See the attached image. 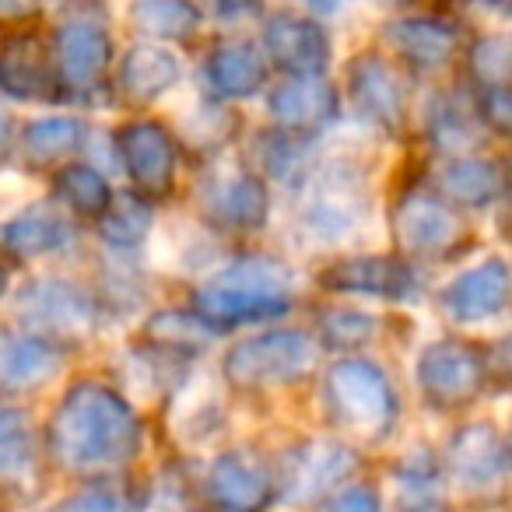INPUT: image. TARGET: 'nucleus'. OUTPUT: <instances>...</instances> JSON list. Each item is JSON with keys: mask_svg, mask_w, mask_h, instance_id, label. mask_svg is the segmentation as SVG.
I'll return each instance as SVG.
<instances>
[{"mask_svg": "<svg viewBox=\"0 0 512 512\" xmlns=\"http://www.w3.org/2000/svg\"><path fill=\"white\" fill-rule=\"evenodd\" d=\"M484 376H488L484 351L467 341H456V337L425 344L418 351V362H414V379H418L421 397L432 407H442V411L470 404L481 393Z\"/></svg>", "mask_w": 512, "mask_h": 512, "instance_id": "7", "label": "nucleus"}, {"mask_svg": "<svg viewBox=\"0 0 512 512\" xmlns=\"http://www.w3.org/2000/svg\"><path fill=\"white\" fill-rule=\"evenodd\" d=\"M53 57H57L60 85L78 95H92L106 85L113 71V39L99 18L78 11L60 22L53 36Z\"/></svg>", "mask_w": 512, "mask_h": 512, "instance_id": "10", "label": "nucleus"}, {"mask_svg": "<svg viewBox=\"0 0 512 512\" xmlns=\"http://www.w3.org/2000/svg\"><path fill=\"white\" fill-rule=\"evenodd\" d=\"M39 8V0H0V22H25Z\"/></svg>", "mask_w": 512, "mask_h": 512, "instance_id": "42", "label": "nucleus"}, {"mask_svg": "<svg viewBox=\"0 0 512 512\" xmlns=\"http://www.w3.org/2000/svg\"><path fill=\"white\" fill-rule=\"evenodd\" d=\"M4 292H8V267L0 264V299H4Z\"/></svg>", "mask_w": 512, "mask_h": 512, "instance_id": "46", "label": "nucleus"}, {"mask_svg": "<svg viewBox=\"0 0 512 512\" xmlns=\"http://www.w3.org/2000/svg\"><path fill=\"white\" fill-rule=\"evenodd\" d=\"M15 313L29 334L46 341H78L95 323L92 299L71 281H32L18 295Z\"/></svg>", "mask_w": 512, "mask_h": 512, "instance_id": "12", "label": "nucleus"}, {"mask_svg": "<svg viewBox=\"0 0 512 512\" xmlns=\"http://www.w3.org/2000/svg\"><path fill=\"white\" fill-rule=\"evenodd\" d=\"M446 467L456 488L463 491H491L509 477L512 449L509 439L491 421H470L449 435Z\"/></svg>", "mask_w": 512, "mask_h": 512, "instance_id": "13", "label": "nucleus"}, {"mask_svg": "<svg viewBox=\"0 0 512 512\" xmlns=\"http://www.w3.org/2000/svg\"><path fill=\"white\" fill-rule=\"evenodd\" d=\"M88 144V123L78 116H43V120L25 123L22 151L25 162L36 169H53L67 165V158L78 155Z\"/></svg>", "mask_w": 512, "mask_h": 512, "instance_id": "27", "label": "nucleus"}, {"mask_svg": "<svg viewBox=\"0 0 512 512\" xmlns=\"http://www.w3.org/2000/svg\"><path fill=\"white\" fill-rule=\"evenodd\" d=\"M320 355V344L306 330H264L242 337L221 358L225 379L235 386H285L309 376Z\"/></svg>", "mask_w": 512, "mask_h": 512, "instance_id": "4", "label": "nucleus"}, {"mask_svg": "<svg viewBox=\"0 0 512 512\" xmlns=\"http://www.w3.org/2000/svg\"><path fill=\"white\" fill-rule=\"evenodd\" d=\"M383 39L414 71H442L456 53V29L435 15H404L383 25Z\"/></svg>", "mask_w": 512, "mask_h": 512, "instance_id": "22", "label": "nucleus"}, {"mask_svg": "<svg viewBox=\"0 0 512 512\" xmlns=\"http://www.w3.org/2000/svg\"><path fill=\"white\" fill-rule=\"evenodd\" d=\"M477 120L495 134L512 137V85H477Z\"/></svg>", "mask_w": 512, "mask_h": 512, "instance_id": "39", "label": "nucleus"}, {"mask_svg": "<svg viewBox=\"0 0 512 512\" xmlns=\"http://www.w3.org/2000/svg\"><path fill=\"white\" fill-rule=\"evenodd\" d=\"M274 127L292 137H316L341 116V95L327 78H288L267 99Z\"/></svg>", "mask_w": 512, "mask_h": 512, "instance_id": "18", "label": "nucleus"}, {"mask_svg": "<svg viewBox=\"0 0 512 512\" xmlns=\"http://www.w3.org/2000/svg\"><path fill=\"white\" fill-rule=\"evenodd\" d=\"M348 99L355 113L383 134H397L407 120L404 81L379 53H362L348 64Z\"/></svg>", "mask_w": 512, "mask_h": 512, "instance_id": "16", "label": "nucleus"}, {"mask_svg": "<svg viewBox=\"0 0 512 512\" xmlns=\"http://www.w3.org/2000/svg\"><path fill=\"white\" fill-rule=\"evenodd\" d=\"M204 484L207 498L221 512H267V505L278 498V481L267 470V463L246 449H228L214 456Z\"/></svg>", "mask_w": 512, "mask_h": 512, "instance_id": "17", "label": "nucleus"}, {"mask_svg": "<svg viewBox=\"0 0 512 512\" xmlns=\"http://www.w3.org/2000/svg\"><path fill=\"white\" fill-rule=\"evenodd\" d=\"M53 46L39 32H8L0 39V95L18 102H53L60 95Z\"/></svg>", "mask_w": 512, "mask_h": 512, "instance_id": "14", "label": "nucleus"}, {"mask_svg": "<svg viewBox=\"0 0 512 512\" xmlns=\"http://www.w3.org/2000/svg\"><path fill=\"white\" fill-rule=\"evenodd\" d=\"M130 25L151 43H183L200 29V8L193 0H134Z\"/></svg>", "mask_w": 512, "mask_h": 512, "instance_id": "30", "label": "nucleus"}, {"mask_svg": "<svg viewBox=\"0 0 512 512\" xmlns=\"http://www.w3.org/2000/svg\"><path fill=\"white\" fill-rule=\"evenodd\" d=\"M183 78V64L165 43H151L141 39L120 57L116 67V88L123 99L137 102V106H151V102L165 99Z\"/></svg>", "mask_w": 512, "mask_h": 512, "instance_id": "21", "label": "nucleus"}, {"mask_svg": "<svg viewBox=\"0 0 512 512\" xmlns=\"http://www.w3.org/2000/svg\"><path fill=\"white\" fill-rule=\"evenodd\" d=\"M477 130H481V120H477V113L463 106V102H456L453 95H435V99L428 102L425 134H428V141H432L439 151L474 148Z\"/></svg>", "mask_w": 512, "mask_h": 512, "instance_id": "31", "label": "nucleus"}, {"mask_svg": "<svg viewBox=\"0 0 512 512\" xmlns=\"http://www.w3.org/2000/svg\"><path fill=\"white\" fill-rule=\"evenodd\" d=\"M60 348L36 334H4L0 330V390H39L60 372Z\"/></svg>", "mask_w": 512, "mask_h": 512, "instance_id": "25", "label": "nucleus"}, {"mask_svg": "<svg viewBox=\"0 0 512 512\" xmlns=\"http://www.w3.org/2000/svg\"><path fill=\"white\" fill-rule=\"evenodd\" d=\"M323 512H383V502H379V495L372 488H348Z\"/></svg>", "mask_w": 512, "mask_h": 512, "instance_id": "41", "label": "nucleus"}, {"mask_svg": "<svg viewBox=\"0 0 512 512\" xmlns=\"http://www.w3.org/2000/svg\"><path fill=\"white\" fill-rule=\"evenodd\" d=\"M509 449H512V435H509Z\"/></svg>", "mask_w": 512, "mask_h": 512, "instance_id": "48", "label": "nucleus"}, {"mask_svg": "<svg viewBox=\"0 0 512 512\" xmlns=\"http://www.w3.org/2000/svg\"><path fill=\"white\" fill-rule=\"evenodd\" d=\"M256 141L260 144H253V162L260 176L281 179V183H302L309 165H306V148L299 144V137L274 127L256 137Z\"/></svg>", "mask_w": 512, "mask_h": 512, "instance_id": "34", "label": "nucleus"}, {"mask_svg": "<svg viewBox=\"0 0 512 512\" xmlns=\"http://www.w3.org/2000/svg\"><path fill=\"white\" fill-rule=\"evenodd\" d=\"M102 239L113 249H134L151 235V200L141 193H116L109 211L99 218Z\"/></svg>", "mask_w": 512, "mask_h": 512, "instance_id": "33", "label": "nucleus"}, {"mask_svg": "<svg viewBox=\"0 0 512 512\" xmlns=\"http://www.w3.org/2000/svg\"><path fill=\"white\" fill-rule=\"evenodd\" d=\"M320 285L337 295L407 302L418 295V274H414L411 260L397 253H358L330 260L320 271Z\"/></svg>", "mask_w": 512, "mask_h": 512, "instance_id": "11", "label": "nucleus"}, {"mask_svg": "<svg viewBox=\"0 0 512 512\" xmlns=\"http://www.w3.org/2000/svg\"><path fill=\"white\" fill-rule=\"evenodd\" d=\"M512 302V271L502 256L460 271L442 292V313L456 323H484Z\"/></svg>", "mask_w": 512, "mask_h": 512, "instance_id": "19", "label": "nucleus"}, {"mask_svg": "<svg viewBox=\"0 0 512 512\" xmlns=\"http://www.w3.org/2000/svg\"><path fill=\"white\" fill-rule=\"evenodd\" d=\"M397 512H446L442 498V470L428 449H414L393 470Z\"/></svg>", "mask_w": 512, "mask_h": 512, "instance_id": "28", "label": "nucleus"}, {"mask_svg": "<svg viewBox=\"0 0 512 512\" xmlns=\"http://www.w3.org/2000/svg\"><path fill=\"white\" fill-rule=\"evenodd\" d=\"M200 11H211L218 22H242L260 11V0H193Z\"/></svg>", "mask_w": 512, "mask_h": 512, "instance_id": "40", "label": "nucleus"}, {"mask_svg": "<svg viewBox=\"0 0 512 512\" xmlns=\"http://www.w3.org/2000/svg\"><path fill=\"white\" fill-rule=\"evenodd\" d=\"M355 470H358V456H355V449H348L344 442H334V439L309 442L306 449L292 453V460H288L285 491H281V495L292 505L316 502V498L341 488Z\"/></svg>", "mask_w": 512, "mask_h": 512, "instance_id": "20", "label": "nucleus"}, {"mask_svg": "<svg viewBox=\"0 0 512 512\" xmlns=\"http://www.w3.org/2000/svg\"><path fill=\"white\" fill-rule=\"evenodd\" d=\"M327 393L334 414L365 439H383L397 421V393L376 362L344 358L327 372Z\"/></svg>", "mask_w": 512, "mask_h": 512, "instance_id": "5", "label": "nucleus"}, {"mask_svg": "<svg viewBox=\"0 0 512 512\" xmlns=\"http://www.w3.org/2000/svg\"><path fill=\"white\" fill-rule=\"evenodd\" d=\"M379 334V320L358 309H327L320 316V341L327 348L355 351L362 344H369Z\"/></svg>", "mask_w": 512, "mask_h": 512, "instance_id": "36", "label": "nucleus"}, {"mask_svg": "<svg viewBox=\"0 0 512 512\" xmlns=\"http://www.w3.org/2000/svg\"><path fill=\"white\" fill-rule=\"evenodd\" d=\"M74 239V228L50 207H29L0 225V249H8L18 260H36L67 249Z\"/></svg>", "mask_w": 512, "mask_h": 512, "instance_id": "26", "label": "nucleus"}, {"mask_svg": "<svg viewBox=\"0 0 512 512\" xmlns=\"http://www.w3.org/2000/svg\"><path fill=\"white\" fill-rule=\"evenodd\" d=\"M393 242L404 260H442L467 235L463 218L446 204V197L407 190L393 204Z\"/></svg>", "mask_w": 512, "mask_h": 512, "instance_id": "6", "label": "nucleus"}, {"mask_svg": "<svg viewBox=\"0 0 512 512\" xmlns=\"http://www.w3.org/2000/svg\"><path fill=\"white\" fill-rule=\"evenodd\" d=\"M295 232L306 246L334 249L355 239L369 221V179L351 158H327L302 176Z\"/></svg>", "mask_w": 512, "mask_h": 512, "instance_id": "3", "label": "nucleus"}, {"mask_svg": "<svg viewBox=\"0 0 512 512\" xmlns=\"http://www.w3.org/2000/svg\"><path fill=\"white\" fill-rule=\"evenodd\" d=\"M141 418L120 390L99 379H81L60 397L46 425L53 460L74 474L120 470L141 453Z\"/></svg>", "mask_w": 512, "mask_h": 512, "instance_id": "1", "label": "nucleus"}, {"mask_svg": "<svg viewBox=\"0 0 512 512\" xmlns=\"http://www.w3.org/2000/svg\"><path fill=\"white\" fill-rule=\"evenodd\" d=\"M116 155L144 200H165L176 190V137L158 120H130L116 130Z\"/></svg>", "mask_w": 512, "mask_h": 512, "instance_id": "9", "label": "nucleus"}, {"mask_svg": "<svg viewBox=\"0 0 512 512\" xmlns=\"http://www.w3.org/2000/svg\"><path fill=\"white\" fill-rule=\"evenodd\" d=\"M393 4H418V0H393Z\"/></svg>", "mask_w": 512, "mask_h": 512, "instance_id": "47", "label": "nucleus"}, {"mask_svg": "<svg viewBox=\"0 0 512 512\" xmlns=\"http://www.w3.org/2000/svg\"><path fill=\"white\" fill-rule=\"evenodd\" d=\"M53 193H57L60 207H67V211L78 214V218H92V221H99L116 197L109 179L88 162L60 165L57 176H53Z\"/></svg>", "mask_w": 512, "mask_h": 512, "instance_id": "29", "label": "nucleus"}, {"mask_svg": "<svg viewBox=\"0 0 512 512\" xmlns=\"http://www.w3.org/2000/svg\"><path fill=\"white\" fill-rule=\"evenodd\" d=\"M351 0H309V8L316 11V15H337V11L348 8Z\"/></svg>", "mask_w": 512, "mask_h": 512, "instance_id": "44", "label": "nucleus"}, {"mask_svg": "<svg viewBox=\"0 0 512 512\" xmlns=\"http://www.w3.org/2000/svg\"><path fill=\"white\" fill-rule=\"evenodd\" d=\"M477 85H512V32H491L470 50Z\"/></svg>", "mask_w": 512, "mask_h": 512, "instance_id": "37", "label": "nucleus"}, {"mask_svg": "<svg viewBox=\"0 0 512 512\" xmlns=\"http://www.w3.org/2000/svg\"><path fill=\"white\" fill-rule=\"evenodd\" d=\"M264 57L292 78H323L330 67V32L299 11H274L264 22Z\"/></svg>", "mask_w": 512, "mask_h": 512, "instance_id": "15", "label": "nucleus"}, {"mask_svg": "<svg viewBox=\"0 0 512 512\" xmlns=\"http://www.w3.org/2000/svg\"><path fill=\"white\" fill-rule=\"evenodd\" d=\"M477 15H488L491 22H512V0H470Z\"/></svg>", "mask_w": 512, "mask_h": 512, "instance_id": "43", "label": "nucleus"}, {"mask_svg": "<svg viewBox=\"0 0 512 512\" xmlns=\"http://www.w3.org/2000/svg\"><path fill=\"white\" fill-rule=\"evenodd\" d=\"M144 334H148V341L155 344V348L193 351V348H204L214 337V330L204 327V323L193 316V309L190 313H183V309H162V313H155L144 323Z\"/></svg>", "mask_w": 512, "mask_h": 512, "instance_id": "35", "label": "nucleus"}, {"mask_svg": "<svg viewBox=\"0 0 512 512\" xmlns=\"http://www.w3.org/2000/svg\"><path fill=\"white\" fill-rule=\"evenodd\" d=\"M292 309V274L271 256H246L193 292V316L214 334L278 320Z\"/></svg>", "mask_w": 512, "mask_h": 512, "instance_id": "2", "label": "nucleus"}, {"mask_svg": "<svg viewBox=\"0 0 512 512\" xmlns=\"http://www.w3.org/2000/svg\"><path fill=\"white\" fill-rule=\"evenodd\" d=\"M36 460L29 411L0 404V481H22Z\"/></svg>", "mask_w": 512, "mask_h": 512, "instance_id": "32", "label": "nucleus"}, {"mask_svg": "<svg viewBox=\"0 0 512 512\" xmlns=\"http://www.w3.org/2000/svg\"><path fill=\"white\" fill-rule=\"evenodd\" d=\"M197 204L214 228L225 232H260L271 218L267 179L253 169H211L197 186Z\"/></svg>", "mask_w": 512, "mask_h": 512, "instance_id": "8", "label": "nucleus"}, {"mask_svg": "<svg viewBox=\"0 0 512 512\" xmlns=\"http://www.w3.org/2000/svg\"><path fill=\"white\" fill-rule=\"evenodd\" d=\"M8 151H11V120L8 113H0V162L8 158Z\"/></svg>", "mask_w": 512, "mask_h": 512, "instance_id": "45", "label": "nucleus"}, {"mask_svg": "<svg viewBox=\"0 0 512 512\" xmlns=\"http://www.w3.org/2000/svg\"><path fill=\"white\" fill-rule=\"evenodd\" d=\"M53 512H137V505L127 491L113 488V484H88V488L60 498Z\"/></svg>", "mask_w": 512, "mask_h": 512, "instance_id": "38", "label": "nucleus"}, {"mask_svg": "<svg viewBox=\"0 0 512 512\" xmlns=\"http://www.w3.org/2000/svg\"><path fill=\"white\" fill-rule=\"evenodd\" d=\"M435 186L446 200L463 207H491L509 193V169L498 158L453 155L439 165Z\"/></svg>", "mask_w": 512, "mask_h": 512, "instance_id": "23", "label": "nucleus"}, {"mask_svg": "<svg viewBox=\"0 0 512 512\" xmlns=\"http://www.w3.org/2000/svg\"><path fill=\"white\" fill-rule=\"evenodd\" d=\"M207 85L218 99H249L267 81V57L249 39H221L207 53Z\"/></svg>", "mask_w": 512, "mask_h": 512, "instance_id": "24", "label": "nucleus"}]
</instances>
